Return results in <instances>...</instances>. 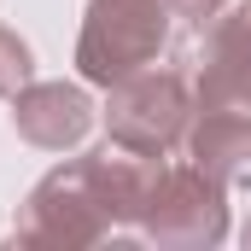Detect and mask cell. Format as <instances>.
<instances>
[{
	"instance_id": "obj_6",
	"label": "cell",
	"mask_w": 251,
	"mask_h": 251,
	"mask_svg": "<svg viewBox=\"0 0 251 251\" xmlns=\"http://www.w3.org/2000/svg\"><path fill=\"white\" fill-rule=\"evenodd\" d=\"M12 128L41 152H64L94 128V105L76 82H29L12 94Z\"/></svg>"
},
{
	"instance_id": "obj_10",
	"label": "cell",
	"mask_w": 251,
	"mask_h": 251,
	"mask_svg": "<svg viewBox=\"0 0 251 251\" xmlns=\"http://www.w3.org/2000/svg\"><path fill=\"white\" fill-rule=\"evenodd\" d=\"M240 240H246V246H251V222H246V228H240Z\"/></svg>"
},
{
	"instance_id": "obj_7",
	"label": "cell",
	"mask_w": 251,
	"mask_h": 251,
	"mask_svg": "<svg viewBox=\"0 0 251 251\" xmlns=\"http://www.w3.org/2000/svg\"><path fill=\"white\" fill-rule=\"evenodd\" d=\"M29 82H35V59H29V47L18 41V29L0 24V100H12V94L29 88Z\"/></svg>"
},
{
	"instance_id": "obj_3",
	"label": "cell",
	"mask_w": 251,
	"mask_h": 251,
	"mask_svg": "<svg viewBox=\"0 0 251 251\" xmlns=\"http://www.w3.org/2000/svg\"><path fill=\"white\" fill-rule=\"evenodd\" d=\"M228 234V181L199 158L152 164V181L134 216V240L146 246H216Z\"/></svg>"
},
{
	"instance_id": "obj_1",
	"label": "cell",
	"mask_w": 251,
	"mask_h": 251,
	"mask_svg": "<svg viewBox=\"0 0 251 251\" xmlns=\"http://www.w3.org/2000/svg\"><path fill=\"white\" fill-rule=\"evenodd\" d=\"M146 152L128 146H100L88 158H70L47 170L35 193L12 216V246H105V240H134V216L152 181Z\"/></svg>"
},
{
	"instance_id": "obj_2",
	"label": "cell",
	"mask_w": 251,
	"mask_h": 251,
	"mask_svg": "<svg viewBox=\"0 0 251 251\" xmlns=\"http://www.w3.org/2000/svg\"><path fill=\"white\" fill-rule=\"evenodd\" d=\"M181 70L193 82V117H187V158L216 170L222 181L251 170V53L234 41V29L216 18L199 24V35L181 53Z\"/></svg>"
},
{
	"instance_id": "obj_8",
	"label": "cell",
	"mask_w": 251,
	"mask_h": 251,
	"mask_svg": "<svg viewBox=\"0 0 251 251\" xmlns=\"http://www.w3.org/2000/svg\"><path fill=\"white\" fill-rule=\"evenodd\" d=\"M170 6H176V18H187L193 29H199V24H204V18H216L228 0H170Z\"/></svg>"
},
{
	"instance_id": "obj_4",
	"label": "cell",
	"mask_w": 251,
	"mask_h": 251,
	"mask_svg": "<svg viewBox=\"0 0 251 251\" xmlns=\"http://www.w3.org/2000/svg\"><path fill=\"white\" fill-rule=\"evenodd\" d=\"M170 24H176L170 0H88L82 35H76V70L111 88L134 70L158 64V53L170 47Z\"/></svg>"
},
{
	"instance_id": "obj_5",
	"label": "cell",
	"mask_w": 251,
	"mask_h": 251,
	"mask_svg": "<svg viewBox=\"0 0 251 251\" xmlns=\"http://www.w3.org/2000/svg\"><path fill=\"white\" fill-rule=\"evenodd\" d=\"M105 134L128 146V152H146V158H170L181 140H187V117H193V82L181 64L170 70H134L123 82L105 88Z\"/></svg>"
},
{
	"instance_id": "obj_9",
	"label": "cell",
	"mask_w": 251,
	"mask_h": 251,
	"mask_svg": "<svg viewBox=\"0 0 251 251\" xmlns=\"http://www.w3.org/2000/svg\"><path fill=\"white\" fill-rule=\"evenodd\" d=\"M222 24L234 29V41H240V47H246V53H251V0H240L234 12H222Z\"/></svg>"
}]
</instances>
